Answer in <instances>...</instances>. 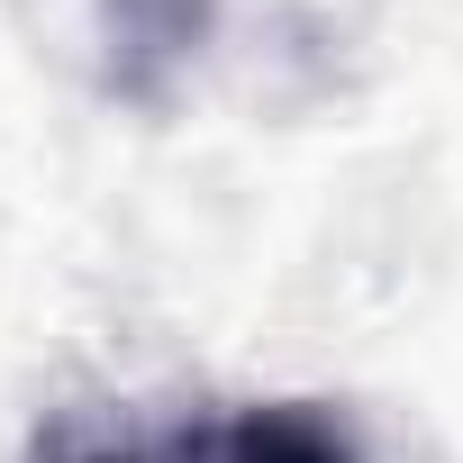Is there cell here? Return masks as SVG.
Listing matches in <instances>:
<instances>
[{
    "mask_svg": "<svg viewBox=\"0 0 463 463\" xmlns=\"http://www.w3.org/2000/svg\"><path fill=\"white\" fill-rule=\"evenodd\" d=\"M200 463H354V445L309 409H255L237 427H218L200 445Z\"/></svg>",
    "mask_w": 463,
    "mask_h": 463,
    "instance_id": "1",
    "label": "cell"
},
{
    "mask_svg": "<svg viewBox=\"0 0 463 463\" xmlns=\"http://www.w3.org/2000/svg\"><path fill=\"white\" fill-rule=\"evenodd\" d=\"M64 463H128V454H64Z\"/></svg>",
    "mask_w": 463,
    "mask_h": 463,
    "instance_id": "2",
    "label": "cell"
}]
</instances>
